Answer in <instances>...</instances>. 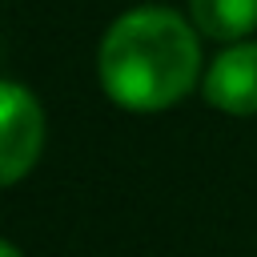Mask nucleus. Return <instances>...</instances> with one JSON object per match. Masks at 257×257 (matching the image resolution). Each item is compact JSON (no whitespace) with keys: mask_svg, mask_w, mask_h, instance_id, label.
<instances>
[{"mask_svg":"<svg viewBox=\"0 0 257 257\" xmlns=\"http://www.w3.org/2000/svg\"><path fill=\"white\" fill-rule=\"evenodd\" d=\"M96 72L104 92L128 108V112H161L177 104L197 72H201V48L193 36V24L177 16L173 8H133L116 16V24L100 40Z\"/></svg>","mask_w":257,"mask_h":257,"instance_id":"nucleus-1","label":"nucleus"},{"mask_svg":"<svg viewBox=\"0 0 257 257\" xmlns=\"http://www.w3.org/2000/svg\"><path fill=\"white\" fill-rule=\"evenodd\" d=\"M44 145V116L32 92L16 80L0 84V181L16 185L40 157Z\"/></svg>","mask_w":257,"mask_h":257,"instance_id":"nucleus-2","label":"nucleus"},{"mask_svg":"<svg viewBox=\"0 0 257 257\" xmlns=\"http://www.w3.org/2000/svg\"><path fill=\"white\" fill-rule=\"evenodd\" d=\"M205 100L233 116L257 112V44H233L209 64Z\"/></svg>","mask_w":257,"mask_h":257,"instance_id":"nucleus-3","label":"nucleus"},{"mask_svg":"<svg viewBox=\"0 0 257 257\" xmlns=\"http://www.w3.org/2000/svg\"><path fill=\"white\" fill-rule=\"evenodd\" d=\"M189 16L213 40H241L257 28V0H189Z\"/></svg>","mask_w":257,"mask_h":257,"instance_id":"nucleus-4","label":"nucleus"},{"mask_svg":"<svg viewBox=\"0 0 257 257\" xmlns=\"http://www.w3.org/2000/svg\"><path fill=\"white\" fill-rule=\"evenodd\" d=\"M0 257H20V253H16V249H12L8 241H4V245H0Z\"/></svg>","mask_w":257,"mask_h":257,"instance_id":"nucleus-5","label":"nucleus"}]
</instances>
